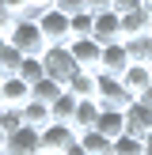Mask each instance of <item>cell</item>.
Instances as JSON below:
<instances>
[{
  "instance_id": "obj_4",
  "label": "cell",
  "mask_w": 152,
  "mask_h": 155,
  "mask_svg": "<svg viewBox=\"0 0 152 155\" xmlns=\"http://www.w3.org/2000/svg\"><path fill=\"white\" fill-rule=\"evenodd\" d=\"M38 30H42L46 45H68V42H72V27H68V15H65V12H57V8L42 12V19H38Z\"/></svg>"
},
{
  "instance_id": "obj_38",
  "label": "cell",
  "mask_w": 152,
  "mask_h": 155,
  "mask_svg": "<svg viewBox=\"0 0 152 155\" xmlns=\"http://www.w3.org/2000/svg\"><path fill=\"white\" fill-rule=\"evenodd\" d=\"M0 49H4V34H0Z\"/></svg>"
},
{
  "instance_id": "obj_18",
  "label": "cell",
  "mask_w": 152,
  "mask_h": 155,
  "mask_svg": "<svg viewBox=\"0 0 152 155\" xmlns=\"http://www.w3.org/2000/svg\"><path fill=\"white\" fill-rule=\"evenodd\" d=\"M61 95H65V87H61L57 80H38L34 87H30V98H34V102H46V106H53Z\"/></svg>"
},
{
  "instance_id": "obj_25",
  "label": "cell",
  "mask_w": 152,
  "mask_h": 155,
  "mask_svg": "<svg viewBox=\"0 0 152 155\" xmlns=\"http://www.w3.org/2000/svg\"><path fill=\"white\" fill-rule=\"evenodd\" d=\"M68 27H72V38H91V30H95V15H91V12L68 15Z\"/></svg>"
},
{
  "instance_id": "obj_8",
  "label": "cell",
  "mask_w": 152,
  "mask_h": 155,
  "mask_svg": "<svg viewBox=\"0 0 152 155\" xmlns=\"http://www.w3.org/2000/svg\"><path fill=\"white\" fill-rule=\"evenodd\" d=\"M4 155H42V133L23 125L19 133H12V136H8Z\"/></svg>"
},
{
  "instance_id": "obj_28",
  "label": "cell",
  "mask_w": 152,
  "mask_h": 155,
  "mask_svg": "<svg viewBox=\"0 0 152 155\" xmlns=\"http://www.w3.org/2000/svg\"><path fill=\"white\" fill-rule=\"evenodd\" d=\"M57 12H65V15H80V12H88V0H57Z\"/></svg>"
},
{
  "instance_id": "obj_31",
  "label": "cell",
  "mask_w": 152,
  "mask_h": 155,
  "mask_svg": "<svg viewBox=\"0 0 152 155\" xmlns=\"http://www.w3.org/2000/svg\"><path fill=\"white\" fill-rule=\"evenodd\" d=\"M133 102H141V106H152V87H148V91H144V95H137V98H133Z\"/></svg>"
},
{
  "instance_id": "obj_37",
  "label": "cell",
  "mask_w": 152,
  "mask_h": 155,
  "mask_svg": "<svg viewBox=\"0 0 152 155\" xmlns=\"http://www.w3.org/2000/svg\"><path fill=\"white\" fill-rule=\"evenodd\" d=\"M144 12H152V0H144Z\"/></svg>"
},
{
  "instance_id": "obj_27",
  "label": "cell",
  "mask_w": 152,
  "mask_h": 155,
  "mask_svg": "<svg viewBox=\"0 0 152 155\" xmlns=\"http://www.w3.org/2000/svg\"><path fill=\"white\" fill-rule=\"evenodd\" d=\"M27 8H30V0H0V12H8L12 19H23Z\"/></svg>"
},
{
  "instance_id": "obj_19",
  "label": "cell",
  "mask_w": 152,
  "mask_h": 155,
  "mask_svg": "<svg viewBox=\"0 0 152 155\" xmlns=\"http://www.w3.org/2000/svg\"><path fill=\"white\" fill-rule=\"evenodd\" d=\"M126 49H129V61H133V64H152V38H148V34L129 38Z\"/></svg>"
},
{
  "instance_id": "obj_35",
  "label": "cell",
  "mask_w": 152,
  "mask_h": 155,
  "mask_svg": "<svg viewBox=\"0 0 152 155\" xmlns=\"http://www.w3.org/2000/svg\"><path fill=\"white\" fill-rule=\"evenodd\" d=\"M144 155H152V136H148V140H144Z\"/></svg>"
},
{
  "instance_id": "obj_26",
  "label": "cell",
  "mask_w": 152,
  "mask_h": 155,
  "mask_svg": "<svg viewBox=\"0 0 152 155\" xmlns=\"http://www.w3.org/2000/svg\"><path fill=\"white\" fill-rule=\"evenodd\" d=\"M0 129H4V136L19 133V129H23V114L19 110H0Z\"/></svg>"
},
{
  "instance_id": "obj_36",
  "label": "cell",
  "mask_w": 152,
  "mask_h": 155,
  "mask_svg": "<svg viewBox=\"0 0 152 155\" xmlns=\"http://www.w3.org/2000/svg\"><path fill=\"white\" fill-rule=\"evenodd\" d=\"M148 38H152V12H148Z\"/></svg>"
},
{
  "instance_id": "obj_39",
  "label": "cell",
  "mask_w": 152,
  "mask_h": 155,
  "mask_svg": "<svg viewBox=\"0 0 152 155\" xmlns=\"http://www.w3.org/2000/svg\"><path fill=\"white\" fill-rule=\"evenodd\" d=\"M148 72H152V64H148Z\"/></svg>"
},
{
  "instance_id": "obj_10",
  "label": "cell",
  "mask_w": 152,
  "mask_h": 155,
  "mask_svg": "<svg viewBox=\"0 0 152 155\" xmlns=\"http://www.w3.org/2000/svg\"><path fill=\"white\" fill-rule=\"evenodd\" d=\"M126 133L137 136V140H148L152 136V106H141V102L129 106L126 110Z\"/></svg>"
},
{
  "instance_id": "obj_24",
  "label": "cell",
  "mask_w": 152,
  "mask_h": 155,
  "mask_svg": "<svg viewBox=\"0 0 152 155\" xmlns=\"http://www.w3.org/2000/svg\"><path fill=\"white\" fill-rule=\"evenodd\" d=\"M110 155H144V140H137V136L122 133L118 140L110 144Z\"/></svg>"
},
{
  "instance_id": "obj_23",
  "label": "cell",
  "mask_w": 152,
  "mask_h": 155,
  "mask_svg": "<svg viewBox=\"0 0 152 155\" xmlns=\"http://www.w3.org/2000/svg\"><path fill=\"white\" fill-rule=\"evenodd\" d=\"M19 80H23V83H30V87H34L38 80H46L42 57H23V64H19Z\"/></svg>"
},
{
  "instance_id": "obj_9",
  "label": "cell",
  "mask_w": 152,
  "mask_h": 155,
  "mask_svg": "<svg viewBox=\"0 0 152 155\" xmlns=\"http://www.w3.org/2000/svg\"><path fill=\"white\" fill-rule=\"evenodd\" d=\"M133 64L129 61V49H126V42H114V45H103V57H99V72L103 76H118L122 80V72Z\"/></svg>"
},
{
  "instance_id": "obj_15",
  "label": "cell",
  "mask_w": 152,
  "mask_h": 155,
  "mask_svg": "<svg viewBox=\"0 0 152 155\" xmlns=\"http://www.w3.org/2000/svg\"><path fill=\"white\" fill-rule=\"evenodd\" d=\"M19 114H23V125H27V129H38V133H42L46 125H53V117H50V106H46V102H34V98H30V102L23 106Z\"/></svg>"
},
{
  "instance_id": "obj_13",
  "label": "cell",
  "mask_w": 152,
  "mask_h": 155,
  "mask_svg": "<svg viewBox=\"0 0 152 155\" xmlns=\"http://www.w3.org/2000/svg\"><path fill=\"white\" fill-rule=\"evenodd\" d=\"M122 87L129 91V95H144V91L152 87V72H148V64H129L126 72H122Z\"/></svg>"
},
{
  "instance_id": "obj_5",
  "label": "cell",
  "mask_w": 152,
  "mask_h": 155,
  "mask_svg": "<svg viewBox=\"0 0 152 155\" xmlns=\"http://www.w3.org/2000/svg\"><path fill=\"white\" fill-rule=\"evenodd\" d=\"M72 144H76V129H72V125L53 121V125L42 129V155H65Z\"/></svg>"
},
{
  "instance_id": "obj_32",
  "label": "cell",
  "mask_w": 152,
  "mask_h": 155,
  "mask_svg": "<svg viewBox=\"0 0 152 155\" xmlns=\"http://www.w3.org/2000/svg\"><path fill=\"white\" fill-rule=\"evenodd\" d=\"M30 4H34V8H42V12H50V8L57 4V0H30Z\"/></svg>"
},
{
  "instance_id": "obj_1",
  "label": "cell",
  "mask_w": 152,
  "mask_h": 155,
  "mask_svg": "<svg viewBox=\"0 0 152 155\" xmlns=\"http://www.w3.org/2000/svg\"><path fill=\"white\" fill-rule=\"evenodd\" d=\"M4 42L12 45V49H19L23 57H42V53L50 49L46 38H42V30H38V23H30V19H15L12 30L4 34Z\"/></svg>"
},
{
  "instance_id": "obj_21",
  "label": "cell",
  "mask_w": 152,
  "mask_h": 155,
  "mask_svg": "<svg viewBox=\"0 0 152 155\" xmlns=\"http://www.w3.org/2000/svg\"><path fill=\"white\" fill-rule=\"evenodd\" d=\"M110 144L114 140H106V136L95 133V129H91V133H80V148L88 155H110Z\"/></svg>"
},
{
  "instance_id": "obj_12",
  "label": "cell",
  "mask_w": 152,
  "mask_h": 155,
  "mask_svg": "<svg viewBox=\"0 0 152 155\" xmlns=\"http://www.w3.org/2000/svg\"><path fill=\"white\" fill-rule=\"evenodd\" d=\"M99 114H103V106H99L95 98H80V102H76V114H72L76 136H80V133H91V129H95V121H99Z\"/></svg>"
},
{
  "instance_id": "obj_22",
  "label": "cell",
  "mask_w": 152,
  "mask_h": 155,
  "mask_svg": "<svg viewBox=\"0 0 152 155\" xmlns=\"http://www.w3.org/2000/svg\"><path fill=\"white\" fill-rule=\"evenodd\" d=\"M19 64H23V53L4 42V49H0V80L4 76H19Z\"/></svg>"
},
{
  "instance_id": "obj_2",
  "label": "cell",
  "mask_w": 152,
  "mask_h": 155,
  "mask_svg": "<svg viewBox=\"0 0 152 155\" xmlns=\"http://www.w3.org/2000/svg\"><path fill=\"white\" fill-rule=\"evenodd\" d=\"M95 102L103 106V110H122L126 114L129 106H133V95H129L126 87H122L118 76H95Z\"/></svg>"
},
{
  "instance_id": "obj_30",
  "label": "cell",
  "mask_w": 152,
  "mask_h": 155,
  "mask_svg": "<svg viewBox=\"0 0 152 155\" xmlns=\"http://www.w3.org/2000/svg\"><path fill=\"white\" fill-rule=\"evenodd\" d=\"M88 12H91V15H103V12H114V0H88Z\"/></svg>"
},
{
  "instance_id": "obj_17",
  "label": "cell",
  "mask_w": 152,
  "mask_h": 155,
  "mask_svg": "<svg viewBox=\"0 0 152 155\" xmlns=\"http://www.w3.org/2000/svg\"><path fill=\"white\" fill-rule=\"evenodd\" d=\"M141 34H148V12H129V15H122V42L141 38Z\"/></svg>"
},
{
  "instance_id": "obj_11",
  "label": "cell",
  "mask_w": 152,
  "mask_h": 155,
  "mask_svg": "<svg viewBox=\"0 0 152 155\" xmlns=\"http://www.w3.org/2000/svg\"><path fill=\"white\" fill-rule=\"evenodd\" d=\"M91 38H95L99 45H114V42H122V15H118V12H103V15H95V30H91Z\"/></svg>"
},
{
  "instance_id": "obj_6",
  "label": "cell",
  "mask_w": 152,
  "mask_h": 155,
  "mask_svg": "<svg viewBox=\"0 0 152 155\" xmlns=\"http://www.w3.org/2000/svg\"><path fill=\"white\" fill-rule=\"evenodd\" d=\"M30 102V83H23L19 76H4L0 80V110H23Z\"/></svg>"
},
{
  "instance_id": "obj_33",
  "label": "cell",
  "mask_w": 152,
  "mask_h": 155,
  "mask_svg": "<svg viewBox=\"0 0 152 155\" xmlns=\"http://www.w3.org/2000/svg\"><path fill=\"white\" fill-rule=\"evenodd\" d=\"M65 155H88V151H84V148H80V136H76V144H72V148H68Z\"/></svg>"
},
{
  "instance_id": "obj_14",
  "label": "cell",
  "mask_w": 152,
  "mask_h": 155,
  "mask_svg": "<svg viewBox=\"0 0 152 155\" xmlns=\"http://www.w3.org/2000/svg\"><path fill=\"white\" fill-rule=\"evenodd\" d=\"M95 133H103L106 140H118L122 133H126V114L122 110H103L95 121Z\"/></svg>"
},
{
  "instance_id": "obj_16",
  "label": "cell",
  "mask_w": 152,
  "mask_h": 155,
  "mask_svg": "<svg viewBox=\"0 0 152 155\" xmlns=\"http://www.w3.org/2000/svg\"><path fill=\"white\" fill-rule=\"evenodd\" d=\"M95 76H99V72H76L72 80L65 83V91H68L72 98H95Z\"/></svg>"
},
{
  "instance_id": "obj_29",
  "label": "cell",
  "mask_w": 152,
  "mask_h": 155,
  "mask_svg": "<svg viewBox=\"0 0 152 155\" xmlns=\"http://www.w3.org/2000/svg\"><path fill=\"white\" fill-rule=\"evenodd\" d=\"M114 12L129 15V12H144V0H114Z\"/></svg>"
},
{
  "instance_id": "obj_7",
  "label": "cell",
  "mask_w": 152,
  "mask_h": 155,
  "mask_svg": "<svg viewBox=\"0 0 152 155\" xmlns=\"http://www.w3.org/2000/svg\"><path fill=\"white\" fill-rule=\"evenodd\" d=\"M68 53L80 64V72H99V57H103V45L95 38H72L68 42Z\"/></svg>"
},
{
  "instance_id": "obj_34",
  "label": "cell",
  "mask_w": 152,
  "mask_h": 155,
  "mask_svg": "<svg viewBox=\"0 0 152 155\" xmlns=\"http://www.w3.org/2000/svg\"><path fill=\"white\" fill-rule=\"evenodd\" d=\"M4 144H8V136H4V129H0V155H4Z\"/></svg>"
},
{
  "instance_id": "obj_3",
  "label": "cell",
  "mask_w": 152,
  "mask_h": 155,
  "mask_svg": "<svg viewBox=\"0 0 152 155\" xmlns=\"http://www.w3.org/2000/svg\"><path fill=\"white\" fill-rule=\"evenodd\" d=\"M42 68H46V80H57L61 87H65V83L80 72V64L72 61L68 45H50V49L42 53Z\"/></svg>"
},
{
  "instance_id": "obj_20",
  "label": "cell",
  "mask_w": 152,
  "mask_h": 155,
  "mask_svg": "<svg viewBox=\"0 0 152 155\" xmlns=\"http://www.w3.org/2000/svg\"><path fill=\"white\" fill-rule=\"evenodd\" d=\"M76 102H80V98H72V95L65 91V95H61L57 102L50 106V117H53V121H61V125H72V114H76Z\"/></svg>"
}]
</instances>
